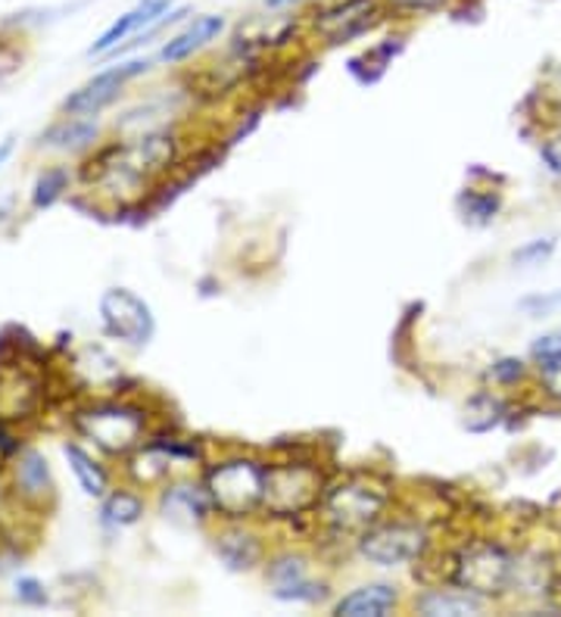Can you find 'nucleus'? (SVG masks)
Returning <instances> with one entry per match:
<instances>
[{
  "instance_id": "nucleus-1",
  "label": "nucleus",
  "mask_w": 561,
  "mask_h": 617,
  "mask_svg": "<svg viewBox=\"0 0 561 617\" xmlns=\"http://www.w3.org/2000/svg\"><path fill=\"white\" fill-rule=\"evenodd\" d=\"M216 512L224 518H250L266 505V465L253 458H228L207 474Z\"/></svg>"
},
{
  "instance_id": "nucleus-2",
  "label": "nucleus",
  "mask_w": 561,
  "mask_h": 617,
  "mask_svg": "<svg viewBox=\"0 0 561 617\" xmlns=\"http://www.w3.org/2000/svg\"><path fill=\"white\" fill-rule=\"evenodd\" d=\"M428 549H431L428 530L409 520H378L359 534V555L378 568H400L421 562Z\"/></svg>"
},
{
  "instance_id": "nucleus-3",
  "label": "nucleus",
  "mask_w": 561,
  "mask_h": 617,
  "mask_svg": "<svg viewBox=\"0 0 561 617\" xmlns=\"http://www.w3.org/2000/svg\"><path fill=\"white\" fill-rule=\"evenodd\" d=\"M514 574L518 562L509 549H502L499 543H471L455 555L452 584L465 586L483 599H493L514 584Z\"/></svg>"
},
{
  "instance_id": "nucleus-4",
  "label": "nucleus",
  "mask_w": 561,
  "mask_h": 617,
  "mask_svg": "<svg viewBox=\"0 0 561 617\" xmlns=\"http://www.w3.org/2000/svg\"><path fill=\"white\" fill-rule=\"evenodd\" d=\"M97 312H100L103 331L116 341L129 343L131 350H144L157 334L153 308L129 287H110V291L100 293Z\"/></svg>"
},
{
  "instance_id": "nucleus-5",
  "label": "nucleus",
  "mask_w": 561,
  "mask_h": 617,
  "mask_svg": "<svg viewBox=\"0 0 561 617\" xmlns=\"http://www.w3.org/2000/svg\"><path fill=\"white\" fill-rule=\"evenodd\" d=\"M387 0H324L309 26L324 44H347L374 29L384 17Z\"/></svg>"
},
{
  "instance_id": "nucleus-6",
  "label": "nucleus",
  "mask_w": 561,
  "mask_h": 617,
  "mask_svg": "<svg viewBox=\"0 0 561 617\" xmlns=\"http://www.w3.org/2000/svg\"><path fill=\"white\" fill-rule=\"evenodd\" d=\"M79 427L88 434V437L94 439L103 453L122 455L141 443V434H144V415H141L138 408L110 403V406L88 408V412L79 418Z\"/></svg>"
},
{
  "instance_id": "nucleus-7",
  "label": "nucleus",
  "mask_w": 561,
  "mask_h": 617,
  "mask_svg": "<svg viewBox=\"0 0 561 617\" xmlns=\"http://www.w3.org/2000/svg\"><path fill=\"white\" fill-rule=\"evenodd\" d=\"M319 499V474L303 465H266V505L274 515L303 512Z\"/></svg>"
},
{
  "instance_id": "nucleus-8",
  "label": "nucleus",
  "mask_w": 561,
  "mask_h": 617,
  "mask_svg": "<svg viewBox=\"0 0 561 617\" xmlns=\"http://www.w3.org/2000/svg\"><path fill=\"white\" fill-rule=\"evenodd\" d=\"M147 69H150V60H144V57L141 60H129V63L122 65H112V69H103V72H97L91 82L76 88L63 100V110L69 115H97L103 107H110L112 100L122 94L126 82L144 75Z\"/></svg>"
},
{
  "instance_id": "nucleus-9",
  "label": "nucleus",
  "mask_w": 561,
  "mask_h": 617,
  "mask_svg": "<svg viewBox=\"0 0 561 617\" xmlns=\"http://www.w3.org/2000/svg\"><path fill=\"white\" fill-rule=\"evenodd\" d=\"M387 496L378 489L362 487V484H347L337 487L328 499H324V515L334 524L337 530H365L371 524H378L384 515Z\"/></svg>"
},
{
  "instance_id": "nucleus-10",
  "label": "nucleus",
  "mask_w": 561,
  "mask_h": 617,
  "mask_svg": "<svg viewBox=\"0 0 561 617\" xmlns=\"http://www.w3.org/2000/svg\"><path fill=\"white\" fill-rule=\"evenodd\" d=\"M266 577L272 584V596L281 601H309V605H315V601L328 596V586L309 577V565H305L303 555H278V558H272Z\"/></svg>"
},
{
  "instance_id": "nucleus-11",
  "label": "nucleus",
  "mask_w": 561,
  "mask_h": 617,
  "mask_svg": "<svg viewBox=\"0 0 561 617\" xmlns=\"http://www.w3.org/2000/svg\"><path fill=\"white\" fill-rule=\"evenodd\" d=\"M228 29V19L222 13H203V17H191L184 22V29L176 32L172 38H166V44L157 53V60L166 65L184 63L191 60L193 53L207 50L212 41H219Z\"/></svg>"
},
{
  "instance_id": "nucleus-12",
  "label": "nucleus",
  "mask_w": 561,
  "mask_h": 617,
  "mask_svg": "<svg viewBox=\"0 0 561 617\" xmlns=\"http://www.w3.org/2000/svg\"><path fill=\"white\" fill-rule=\"evenodd\" d=\"M172 7H176L172 0H138L129 13H122V17L116 19L110 29L100 34L94 44L88 48V57H107V53H112L116 48H122L131 34L138 38V34L144 32L147 26H153L157 19L166 17Z\"/></svg>"
},
{
  "instance_id": "nucleus-13",
  "label": "nucleus",
  "mask_w": 561,
  "mask_h": 617,
  "mask_svg": "<svg viewBox=\"0 0 561 617\" xmlns=\"http://www.w3.org/2000/svg\"><path fill=\"white\" fill-rule=\"evenodd\" d=\"M483 608L487 599L459 584L452 589H428L415 599V611L424 617H468L481 615Z\"/></svg>"
},
{
  "instance_id": "nucleus-14",
  "label": "nucleus",
  "mask_w": 561,
  "mask_h": 617,
  "mask_svg": "<svg viewBox=\"0 0 561 617\" xmlns=\"http://www.w3.org/2000/svg\"><path fill=\"white\" fill-rule=\"evenodd\" d=\"M400 608V589L390 584H369L353 589L334 605L337 617H390Z\"/></svg>"
},
{
  "instance_id": "nucleus-15",
  "label": "nucleus",
  "mask_w": 561,
  "mask_h": 617,
  "mask_svg": "<svg viewBox=\"0 0 561 617\" xmlns=\"http://www.w3.org/2000/svg\"><path fill=\"white\" fill-rule=\"evenodd\" d=\"M162 512L166 518L181 520V524H203L212 518L216 505L209 489L197 487V484H172L162 493Z\"/></svg>"
},
{
  "instance_id": "nucleus-16",
  "label": "nucleus",
  "mask_w": 561,
  "mask_h": 617,
  "mask_svg": "<svg viewBox=\"0 0 561 617\" xmlns=\"http://www.w3.org/2000/svg\"><path fill=\"white\" fill-rule=\"evenodd\" d=\"M216 553L231 570H253L262 562V543L243 527H228L216 536Z\"/></svg>"
},
{
  "instance_id": "nucleus-17",
  "label": "nucleus",
  "mask_w": 561,
  "mask_h": 617,
  "mask_svg": "<svg viewBox=\"0 0 561 617\" xmlns=\"http://www.w3.org/2000/svg\"><path fill=\"white\" fill-rule=\"evenodd\" d=\"M63 453L66 458H69V468H72V474H76L79 487L84 489L88 496L103 499L107 489H110V474L103 472V465H100L91 453H84L79 443H66Z\"/></svg>"
},
{
  "instance_id": "nucleus-18",
  "label": "nucleus",
  "mask_w": 561,
  "mask_h": 617,
  "mask_svg": "<svg viewBox=\"0 0 561 617\" xmlns=\"http://www.w3.org/2000/svg\"><path fill=\"white\" fill-rule=\"evenodd\" d=\"M17 487L29 496V499H44L53 489V481H50V468L44 462V455L34 453V449H26L19 455L17 465Z\"/></svg>"
},
{
  "instance_id": "nucleus-19",
  "label": "nucleus",
  "mask_w": 561,
  "mask_h": 617,
  "mask_svg": "<svg viewBox=\"0 0 561 617\" xmlns=\"http://www.w3.org/2000/svg\"><path fill=\"white\" fill-rule=\"evenodd\" d=\"M144 515V499L138 493H129V489H116V493H107L103 496V505H100V520L107 527H131L138 524Z\"/></svg>"
},
{
  "instance_id": "nucleus-20",
  "label": "nucleus",
  "mask_w": 561,
  "mask_h": 617,
  "mask_svg": "<svg viewBox=\"0 0 561 617\" xmlns=\"http://www.w3.org/2000/svg\"><path fill=\"white\" fill-rule=\"evenodd\" d=\"M41 141L57 150H81L97 141V122H91L88 115H72L60 125H53Z\"/></svg>"
},
{
  "instance_id": "nucleus-21",
  "label": "nucleus",
  "mask_w": 561,
  "mask_h": 617,
  "mask_svg": "<svg viewBox=\"0 0 561 617\" xmlns=\"http://www.w3.org/2000/svg\"><path fill=\"white\" fill-rule=\"evenodd\" d=\"M459 206L465 212L468 222H474V225H490L499 215V210H502V200H499V194H493V191H465V194L459 196Z\"/></svg>"
},
{
  "instance_id": "nucleus-22",
  "label": "nucleus",
  "mask_w": 561,
  "mask_h": 617,
  "mask_svg": "<svg viewBox=\"0 0 561 617\" xmlns=\"http://www.w3.org/2000/svg\"><path fill=\"white\" fill-rule=\"evenodd\" d=\"M66 188H69V169L66 165H53V169H48L41 179L34 181L32 206L34 210H48V206H53L63 196Z\"/></svg>"
},
{
  "instance_id": "nucleus-23",
  "label": "nucleus",
  "mask_w": 561,
  "mask_h": 617,
  "mask_svg": "<svg viewBox=\"0 0 561 617\" xmlns=\"http://www.w3.org/2000/svg\"><path fill=\"white\" fill-rule=\"evenodd\" d=\"M490 377L499 387H518L528 377V362L518 356H502L490 365Z\"/></svg>"
},
{
  "instance_id": "nucleus-24",
  "label": "nucleus",
  "mask_w": 561,
  "mask_h": 617,
  "mask_svg": "<svg viewBox=\"0 0 561 617\" xmlns=\"http://www.w3.org/2000/svg\"><path fill=\"white\" fill-rule=\"evenodd\" d=\"M537 381H540V391H543L549 399L561 403V356L540 362V365H537Z\"/></svg>"
},
{
  "instance_id": "nucleus-25",
  "label": "nucleus",
  "mask_w": 561,
  "mask_h": 617,
  "mask_svg": "<svg viewBox=\"0 0 561 617\" xmlns=\"http://www.w3.org/2000/svg\"><path fill=\"white\" fill-rule=\"evenodd\" d=\"M555 253V237H537V241H530L524 244L521 250H514V265H540L545 262L549 256Z\"/></svg>"
},
{
  "instance_id": "nucleus-26",
  "label": "nucleus",
  "mask_w": 561,
  "mask_h": 617,
  "mask_svg": "<svg viewBox=\"0 0 561 617\" xmlns=\"http://www.w3.org/2000/svg\"><path fill=\"white\" fill-rule=\"evenodd\" d=\"M521 308L530 312L533 318L552 315V312H559L561 308V291H549V293H540V296H528V300H521Z\"/></svg>"
},
{
  "instance_id": "nucleus-27",
  "label": "nucleus",
  "mask_w": 561,
  "mask_h": 617,
  "mask_svg": "<svg viewBox=\"0 0 561 617\" xmlns=\"http://www.w3.org/2000/svg\"><path fill=\"white\" fill-rule=\"evenodd\" d=\"M561 356V331H555V334H543V337H537L533 341V346H530V358L540 365V362H545V358H555Z\"/></svg>"
},
{
  "instance_id": "nucleus-28",
  "label": "nucleus",
  "mask_w": 561,
  "mask_h": 617,
  "mask_svg": "<svg viewBox=\"0 0 561 617\" xmlns=\"http://www.w3.org/2000/svg\"><path fill=\"white\" fill-rule=\"evenodd\" d=\"M17 599L26 601V605H34V608H41V605H48V593H44V586L38 584L34 577H19Z\"/></svg>"
},
{
  "instance_id": "nucleus-29",
  "label": "nucleus",
  "mask_w": 561,
  "mask_h": 617,
  "mask_svg": "<svg viewBox=\"0 0 561 617\" xmlns=\"http://www.w3.org/2000/svg\"><path fill=\"white\" fill-rule=\"evenodd\" d=\"M443 3H449V0H387L390 10L415 13V17H421V13H433V10H440Z\"/></svg>"
},
{
  "instance_id": "nucleus-30",
  "label": "nucleus",
  "mask_w": 561,
  "mask_h": 617,
  "mask_svg": "<svg viewBox=\"0 0 561 617\" xmlns=\"http://www.w3.org/2000/svg\"><path fill=\"white\" fill-rule=\"evenodd\" d=\"M540 156H543V163L549 165V172H552V175H561V153L555 150V146L545 144L543 150H540Z\"/></svg>"
},
{
  "instance_id": "nucleus-31",
  "label": "nucleus",
  "mask_w": 561,
  "mask_h": 617,
  "mask_svg": "<svg viewBox=\"0 0 561 617\" xmlns=\"http://www.w3.org/2000/svg\"><path fill=\"white\" fill-rule=\"evenodd\" d=\"M19 449V443L13 439V434L0 424V458H7V455H13Z\"/></svg>"
},
{
  "instance_id": "nucleus-32",
  "label": "nucleus",
  "mask_w": 561,
  "mask_h": 617,
  "mask_svg": "<svg viewBox=\"0 0 561 617\" xmlns=\"http://www.w3.org/2000/svg\"><path fill=\"white\" fill-rule=\"evenodd\" d=\"M266 3V10H272V13H284V10H293V7H300L305 0H262Z\"/></svg>"
},
{
  "instance_id": "nucleus-33",
  "label": "nucleus",
  "mask_w": 561,
  "mask_h": 617,
  "mask_svg": "<svg viewBox=\"0 0 561 617\" xmlns=\"http://www.w3.org/2000/svg\"><path fill=\"white\" fill-rule=\"evenodd\" d=\"M10 156H13V138H3V141H0V165L7 163Z\"/></svg>"
}]
</instances>
